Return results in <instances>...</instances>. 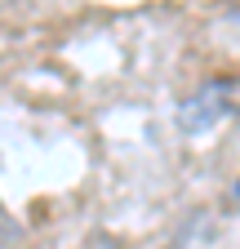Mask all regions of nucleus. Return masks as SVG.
<instances>
[{
	"label": "nucleus",
	"instance_id": "obj_1",
	"mask_svg": "<svg viewBox=\"0 0 240 249\" xmlns=\"http://www.w3.org/2000/svg\"><path fill=\"white\" fill-rule=\"evenodd\" d=\"M240 120V76H223L200 85L191 98L178 103V129L183 134H209L218 124Z\"/></svg>",
	"mask_w": 240,
	"mask_h": 249
},
{
	"label": "nucleus",
	"instance_id": "obj_2",
	"mask_svg": "<svg viewBox=\"0 0 240 249\" xmlns=\"http://www.w3.org/2000/svg\"><path fill=\"white\" fill-rule=\"evenodd\" d=\"M5 236H18V227H14V218H9V209L0 205V240H5Z\"/></svg>",
	"mask_w": 240,
	"mask_h": 249
},
{
	"label": "nucleus",
	"instance_id": "obj_3",
	"mask_svg": "<svg viewBox=\"0 0 240 249\" xmlns=\"http://www.w3.org/2000/svg\"><path fill=\"white\" fill-rule=\"evenodd\" d=\"M227 200H231V209H236V213H240V178H236V182H231V192H227Z\"/></svg>",
	"mask_w": 240,
	"mask_h": 249
}]
</instances>
